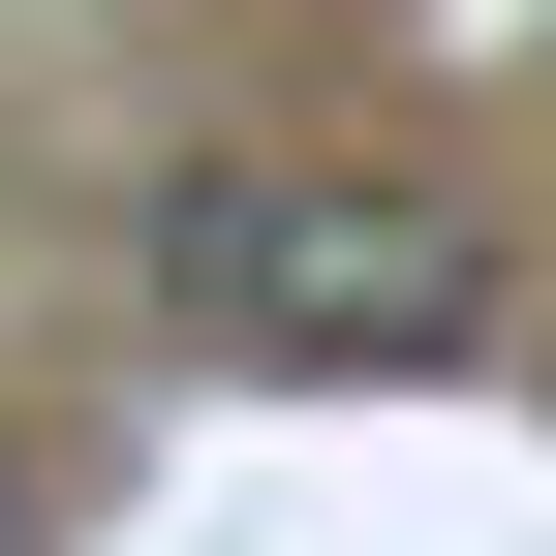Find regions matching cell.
I'll list each match as a JSON object with an SVG mask.
<instances>
[{
    "instance_id": "cell-1",
    "label": "cell",
    "mask_w": 556,
    "mask_h": 556,
    "mask_svg": "<svg viewBox=\"0 0 556 556\" xmlns=\"http://www.w3.org/2000/svg\"><path fill=\"white\" fill-rule=\"evenodd\" d=\"M155 309L248 340V371H464L495 340V248L433 186H278V155H186L155 186Z\"/></svg>"
},
{
    "instance_id": "cell-2",
    "label": "cell",
    "mask_w": 556,
    "mask_h": 556,
    "mask_svg": "<svg viewBox=\"0 0 556 556\" xmlns=\"http://www.w3.org/2000/svg\"><path fill=\"white\" fill-rule=\"evenodd\" d=\"M0 556H31V464H0Z\"/></svg>"
}]
</instances>
